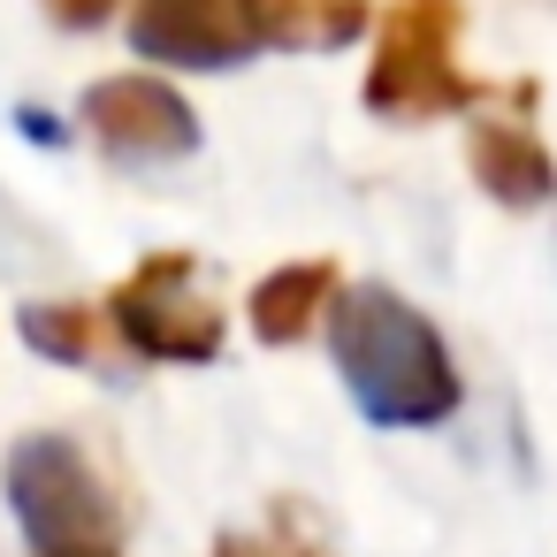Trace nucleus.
Wrapping results in <instances>:
<instances>
[{
    "label": "nucleus",
    "instance_id": "nucleus-4",
    "mask_svg": "<svg viewBox=\"0 0 557 557\" xmlns=\"http://www.w3.org/2000/svg\"><path fill=\"white\" fill-rule=\"evenodd\" d=\"M115 329L138 359H214L222 351V313L199 290L184 252H153L123 290H115Z\"/></svg>",
    "mask_w": 557,
    "mask_h": 557
},
{
    "label": "nucleus",
    "instance_id": "nucleus-10",
    "mask_svg": "<svg viewBox=\"0 0 557 557\" xmlns=\"http://www.w3.org/2000/svg\"><path fill=\"white\" fill-rule=\"evenodd\" d=\"M214 557H321V549H306L298 534H283V527H275V534H222V542H214Z\"/></svg>",
    "mask_w": 557,
    "mask_h": 557
},
{
    "label": "nucleus",
    "instance_id": "nucleus-2",
    "mask_svg": "<svg viewBox=\"0 0 557 557\" xmlns=\"http://www.w3.org/2000/svg\"><path fill=\"white\" fill-rule=\"evenodd\" d=\"M9 504L39 557H115L123 549V511L70 435H24L9 450Z\"/></svg>",
    "mask_w": 557,
    "mask_h": 557
},
{
    "label": "nucleus",
    "instance_id": "nucleus-11",
    "mask_svg": "<svg viewBox=\"0 0 557 557\" xmlns=\"http://www.w3.org/2000/svg\"><path fill=\"white\" fill-rule=\"evenodd\" d=\"M47 9H54V24H77V32H85V24H100V16H115V9H123V0H47Z\"/></svg>",
    "mask_w": 557,
    "mask_h": 557
},
{
    "label": "nucleus",
    "instance_id": "nucleus-7",
    "mask_svg": "<svg viewBox=\"0 0 557 557\" xmlns=\"http://www.w3.org/2000/svg\"><path fill=\"white\" fill-rule=\"evenodd\" d=\"M473 176L504 207H542L557 191V169H549V153L527 123H481L473 131Z\"/></svg>",
    "mask_w": 557,
    "mask_h": 557
},
{
    "label": "nucleus",
    "instance_id": "nucleus-3",
    "mask_svg": "<svg viewBox=\"0 0 557 557\" xmlns=\"http://www.w3.org/2000/svg\"><path fill=\"white\" fill-rule=\"evenodd\" d=\"M450 39H458V9H450V0H397L389 24H382V47H374L367 100L389 108V115H435V108L488 100V85L458 77Z\"/></svg>",
    "mask_w": 557,
    "mask_h": 557
},
{
    "label": "nucleus",
    "instance_id": "nucleus-6",
    "mask_svg": "<svg viewBox=\"0 0 557 557\" xmlns=\"http://www.w3.org/2000/svg\"><path fill=\"white\" fill-rule=\"evenodd\" d=\"M131 39H138V54L176 62V70H230L252 54L237 0H138Z\"/></svg>",
    "mask_w": 557,
    "mask_h": 557
},
{
    "label": "nucleus",
    "instance_id": "nucleus-9",
    "mask_svg": "<svg viewBox=\"0 0 557 557\" xmlns=\"http://www.w3.org/2000/svg\"><path fill=\"white\" fill-rule=\"evenodd\" d=\"M24 336H32L47 359H62V367H92V359H100V321H92L85 306H32V313H24Z\"/></svg>",
    "mask_w": 557,
    "mask_h": 557
},
{
    "label": "nucleus",
    "instance_id": "nucleus-1",
    "mask_svg": "<svg viewBox=\"0 0 557 557\" xmlns=\"http://www.w3.org/2000/svg\"><path fill=\"white\" fill-rule=\"evenodd\" d=\"M329 351H336V374L359 397V412L382 428H435L458 405V367H450L435 321L382 283L336 298Z\"/></svg>",
    "mask_w": 557,
    "mask_h": 557
},
{
    "label": "nucleus",
    "instance_id": "nucleus-8",
    "mask_svg": "<svg viewBox=\"0 0 557 557\" xmlns=\"http://www.w3.org/2000/svg\"><path fill=\"white\" fill-rule=\"evenodd\" d=\"M329 298H336V260H290V268H275V275L252 290V329H260L268 344H298V336L321 321Z\"/></svg>",
    "mask_w": 557,
    "mask_h": 557
},
{
    "label": "nucleus",
    "instance_id": "nucleus-5",
    "mask_svg": "<svg viewBox=\"0 0 557 557\" xmlns=\"http://www.w3.org/2000/svg\"><path fill=\"white\" fill-rule=\"evenodd\" d=\"M85 131L115 153V161H176L199 146V123L191 108L153 85V77H100L85 92Z\"/></svg>",
    "mask_w": 557,
    "mask_h": 557
}]
</instances>
